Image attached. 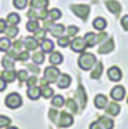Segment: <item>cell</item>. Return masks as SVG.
Masks as SVG:
<instances>
[{
	"mask_svg": "<svg viewBox=\"0 0 128 129\" xmlns=\"http://www.w3.org/2000/svg\"><path fill=\"white\" fill-rule=\"evenodd\" d=\"M95 62H97L95 56L93 53H85V52L82 53V56L78 60L79 67H81L82 69H86V71H87V69H91L95 65Z\"/></svg>",
	"mask_w": 128,
	"mask_h": 129,
	"instance_id": "1",
	"label": "cell"
},
{
	"mask_svg": "<svg viewBox=\"0 0 128 129\" xmlns=\"http://www.w3.org/2000/svg\"><path fill=\"white\" fill-rule=\"evenodd\" d=\"M6 105H7V107H10V109H18L20 105H22V96H20L19 94H16V92L8 94L7 98H6Z\"/></svg>",
	"mask_w": 128,
	"mask_h": 129,
	"instance_id": "2",
	"label": "cell"
},
{
	"mask_svg": "<svg viewBox=\"0 0 128 129\" xmlns=\"http://www.w3.org/2000/svg\"><path fill=\"white\" fill-rule=\"evenodd\" d=\"M59 76H60V71H59L56 67H48V68H45V71H44V79L46 80L48 83L56 82Z\"/></svg>",
	"mask_w": 128,
	"mask_h": 129,
	"instance_id": "3",
	"label": "cell"
},
{
	"mask_svg": "<svg viewBox=\"0 0 128 129\" xmlns=\"http://www.w3.org/2000/svg\"><path fill=\"white\" fill-rule=\"evenodd\" d=\"M71 8H72V11H74L75 15L79 16L82 20H86V19L89 18L90 10H89L87 6H85V4H76V6H72Z\"/></svg>",
	"mask_w": 128,
	"mask_h": 129,
	"instance_id": "4",
	"label": "cell"
},
{
	"mask_svg": "<svg viewBox=\"0 0 128 129\" xmlns=\"http://www.w3.org/2000/svg\"><path fill=\"white\" fill-rule=\"evenodd\" d=\"M70 46H71V49L74 52H76V53H83V50L86 48V42H85L83 38L76 37V38H74V40L71 41Z\"/></svg>",
	"mask_w": 128,
	"mask_h": 129,
	"instance_id": "5",
	"label": "cell"
},
{
	"mask_svg": "<svg viewBox=\"0 0 128 129\" xmlns=\"http://www.w3.org/2000/svg\"><path fill=\"white\" fill-rule=\"evenodd\" d=\"M57 122L61 128H68L72 125V122H74V118H72V116L68 113H61L60 117H59V120H57Z\"/></svg>",
	"mask_w": 128,
	"mask_h": 129,
	"instance_id": "6",
	"label": "cell"
},
{
	"mask_svg": "<svg viewBox=\"0 0 128 129\" xmlns=\"http://www.w3.org/2000/svg\"><path fill=\"white\" fill-rule=\"evenodd\" d=\"M124 95H125V90H124V87H121V86L113 87L112 91H110V96L115 101H121L124 98Z\"/></svg>",
	"mask_w": 128,
	"mask_h": 129,
	"instance_id": "7",
	"label": "cell"
},
{
	"mask_svg": "<svg viewBox=\"0 0 128 129\" xmlns=\"http://www.w3.org/2000/svg\"><path fill=\"white\" fill-rule=\"evenodd\" d=\"M108 78L112 80V82H119V80L123 78V76H121V71H120L117 67L109 68V71H108Z\"/></svg>",
	"mask_w": 128,
	"mask_h": 129,
	"instance_id": "8",
	"label": "cell"
},
{
	"mask_svg": "<svg viewBox=\"0 0 128 129\" xmlns=\"http://www.w3.org/2000/svg\"><path fill=\"white\" fill-rule=\"evenodd\" d=\"M106 8H108L112 14H120V11H121V6H120V3L116 2V0H108V2H106Z\"/></svg>",
	"mask_w": 128,
	"mask_h": 129,
	"instance_id": "9",
	"label": "cell"
},
{
	"mask_svg": "<svg viewBox=\"0 0 128 129\" xmlns=\"http://www.w3.org/2000/svg\"><path fill=\"white\" fill-rule=\"evenodd\" d=\"M23 45H25V48L27 50H34L38 48V41L36 40V38H32V37H27L25 38V41H23Z\"/></svg>",
	"mask_w": 128,
	"mask_h": 129,
	"instance_id": "10",
	"label": "cell"
},
{
	"mask_svg": "<svg viewBox=\"0 0 128 129\" xmlns=\"http://www.w3.org/2000/svg\"><path fill=\"white\" fill-rule=\"evenodd\" d=\"M40 95H41V88L40 87H37V86L29 87V90H27V96H29L30 99L36 101V99L40 98Z\"/></svg>",
	"mask_w": 128,
	"mask_h": 129,
	"instance_id": "11",
	"label": "cell"
},
{
	"mask_svg": "<svg viewBox=\"0 0 128 129\" xmlns=\"http://www.w3.org/2000/svg\"><path fill=\"white\" fill-rule=\"evenodd\" d=\"M94 105H95L97 109H104V107H106V105H108V98H106L105 95H102V94H99V95L95 96Z\"/></svg>",
	"mask_w": 128,
	"mask_h": 129,
	"instance_id": "12",
	"label": "cell"
},
{
	"mask_svg": "<svg viewBox=\"0 0 128 129\" xmlns=\"http://www.w3.org/2000/svg\"><path fill=\"white\" fill-rule=\"evenodd\" d=\"M2 78H3L4 82L12 83L14 80H15V78H16V74L12 71V69H4V71L2 72Z\"/></svg>",
	"mask_w": 128,
	"mask_h": 129,
	"instance_id": "13",
	"label": "cell"
},
{
	"mask_svg": "<svg viewBox=\"0 0 128 129\" xmlns=\"http://www.w3.org/2000/svg\"><path fill=\"white\" fill-rule=\"evenodd\" d=\"M30 6L34 10H45L48 7V0H30Z\"/></svg>",
	"mask_w": 128,
	"mask_h": 129,
	"instance_id": "14",
	"label": "cell"
},
{
	"mask_svg": "<svg viewBox=\"0 0 128 129\" xmlns=\"http://www.w3.org/2000/svg\"><path fill=\"white\" fill-rule=\"evenodd\" d=\"M106 20L102 18V16H98V18H95L94 20H93V27L94 29H97V30H99V31H102L106 27Z\"/></svg>",
	"mask_w": 128,
	"mask_h": 129,
	"instance_id": "15",
	"label": "cell"
},
{
	"mask_svg": "<svg viewBox=\"0 0 128 129\" xmlns=\"http://www.w3.org/2000/svg\"><path fill=\"white\" fill-rule=\"evenodd\" d=\"M20 22V16L16 12H11L7 15V25L10 26H16Z\"/></svg>",
	"mask_w": 128,
	"mask_h": 129,
	"instance_id": "16",
	"label": "cell"
},
{
	"mask_svg": "<svg viewBox=\"0 0 128 129\" xmlns=\"http://www.w3.org/2000/svg\"><path fill=\"white\" fill-rule=\"evenodd\" d=\"M65 31V27L63 25H53L50 27V34L53 37H61Z\"/></svg>",
	"mask_w": 128,
	"mask_h": 129,
	"instance_id": "17",
	"label": "cell"
},
{
	"mask_svg": "<svg viewBox=\"0 0 128 129\" xmlns=\"http://www.w3.org/2000/svg\"><path fill=\"white\" fill-rule=\"evenodd\" d=\"M83 40H85L86 46H87V48H93V46L97 44V36H95L94 33H87V34L85 36Z\"/></svg>",
	"mask_w": 128,
	"mask_h": 129,
	"instance_id": "18",
	"label": "cell"
},
{
	"mask_svg": "<svg viewBox=\"0 0 128 129\" xmlns=\"http://www.w3.org/2000/svg\"><path fill=\"white\" fill-rule=\"evenodd\" d=\"M40 46H41V49H42V52H53L55 44L52 42L50 40H46V38H45V40L41 41Z\"/></svg>",
	"mask_w": 128,
	"mask_h": 129,
	"instance_id": "19",
	"label": "cell"
},
{
	"mask_svg": "<svg viewBox=\"0 0 128 129\" xmlns=\"http://www.w3.org/2000/svg\"><path fill=\"white\" fill-rule=\"evenodd\" d=\"M70 84H71V78L70 76H67V75L60 76V79H59V82H57L59 88H67Z\"/></svg>",
	"mask_w": 128,
	"mask_h": 129,
	"instance_id": "20",
	"label": "cell"
},
{
	"mask_svg": "<svg viewBox=\"0 0 128 129\" xmlns=\"http://www.w3.org/2000/svg\"><path fill=\"white\" fill-rule=\"evenodd\" d=\"M113 50V40H109V41H106V42H104V45L101 48L98 49V53H108V52H112Z\"/></svg>",
	"mask_w": 128,
	"mask_h": 129,
	"instance_id": "21",
	"label": "cell"
},
{
	"mask_svg": "<svg viewBox=\"0 0 128 129\" xmlns=\"http://www.w3.org/2000/svg\"><path fill=\"white\" fill-rule=\"evenodd\" d=\"M49 61H50L53 65L60 64V62L63 61V54L59 53V52H52V54H50V57H49Z\"/></svg>",
	"mask_w": 128,
	"mask_h": 129,
	"instance_id": "22",
	"label": "cell"
},
{
	"mask_svg": "<svg viewBox=\"0 0 128 129\" xmlns=\"http://www.w3.org/2000/svg\"><path fill=\"white\" fill-rule=\"evenodd\" d=\"M11 45H12V44H11V41H10V38H7V37L0 38V50H2V52L10 50Z\"/></svg>",
	"mask_w": 128,
	"mask_h": 129,
	"instance_id": "23",
	"label": "cell"
},
{
	"mask_svg": "<svg viewBox=\"0 0 128 129\" xmlns=\"http://www.w3.org/2000/svg\"><path fill=\"white\" fill-rule=\"evenodd\" d=\"M26 29L29 31H32V33H36V31L40 29L38 20H37V19H30L29 22H27V25H26Z\"/></svg>",
	"mask_w": 128,
	"mask_h": 129,
	"instance_id": "24",
	"label": "cell"
},
{
	"mask_svg": "<svg viewBox=\"0 0 128 129\" xmlns=\"http://www.w3.org/2000/svg\"><path fill=\"white\" fill-rule=\"evenodd\" d=\"M60 18H61V12L59 11L57 8H53V10H50V11H48V19H49L50 22H55V20H57Z\"/></svg>",
	"mask_w": 128,
	"mask_h": 129,
	"instance_id": "25",
	"label": "cell"
},
{
	"mask_svg": "<svg viewBox=\"0 0 128 129\" xmlns=\"http://www.w3.org/2000/svg\"><path fill=\"white\" fill-rule=\"evenodd\" d=\"M106 111H108L110 116H117V114L120 113V106L115 102L108 103V109H106Z\"/></svg>",
	"mask_w": 128,
	"mask_h": 129,
	"instance_id": "26",
	"label": "cell"
},
{
	"mask_svg": "<svg viewBox=\"0 0 128 129\" xmlns=\"http://www.w3.org/2000/svg\"><path fill=\"white\" fill-rule=\"evenodd\" d=\"M40 88H41V94H42L44 98H50V96L53 95V90H52L49 86L42 84V86L40 87Z\"/></svg>",
	"mask_w": 128,
	"mask_h": 129,
	"instance_id": "27",
	"label": "cell"
},
{
	"mask_svg": "<svg viewBox=\"0 0 128 129\" xmlns=\"http://www.w3.org/2000/svg\"><path fill=\"white\" fill-rule=\"evenodd\" d=\"M99 122L104 125L105 129H112L113 128V121L108 117H99Z\"/></svg>",
	"mask_w": 128,
	"mask_h": 129,
	"instance_id": "28",
	"label": "cell"
},
{
	"mask_svg": "<svg viewBox=\"0 0 128 129\" xmlns=\"http://www.w3.org/2000/svg\"><path fill=\"white\" fill-rule=\"evenodd\" d=\"M2 64H3V67H4L6 69H12L14 68V60L10 57V56H7V57L3 58Z\"/></svg>",
	"mask_w": 128,
	"mask_h": 129,
	"instance_id": "29",
	"label": "cell"
},
{
	"mask_svg": "<svg viewBox=\"0 0 128 129\" xmlns=\"http://www.w3.org/2000/svg\"><path fill=\"white\" fill-rule=\"evenodd\" d=\"M4 33L8 36L10 38H14V37H16L18 36V33H19V30H18V27L16 26H10L8 29H6Z\"/></svg>",
	"mask_w": 128,
	"mask_h": 129,
	"instance_id": "30",
	"label": "cell"
},
{
	"mask_svg": "<svg viewBox=\"0 0 128 129\" xmlns=\"http://www.w3.org/2000/svg\"><path fill=\"white\" fill-rule=\"evenodd\" d=\"M52 105H53L55 107H61V106L64 105V96L56 95L53 99H52Z\"/></svg>",
	"mask_w": 128,
	"mask_h": 129,
	"instance_id": "31",
	"label": "cell"
},
{
	"mask_svg": "<svg viewBox=\"0 0 128 129\" xmlns=\"http://www.w3.org/2000/svg\"><path fill=\"white\" fill-rule=\"evenodd\" d=\"M45 60V56L42 54V52H38V53H34L33 54V61L36 64H42Z\"/></svg>",
	"mask_w": 128,
	"mask_h": 129,
	"instance_id": "32",
	"label": "cell"
},
{
	"mask_svg": "<svg viewBox=\"0 0 128 129\" xmlns=\"http://www.w3.org/2000/svg\"><path fill=\"white\" fill-rule=\"evenodd\" d=\"M101 72H102V64L99 62V64H97V68L93 71L91 78H93V79H98L99 76H101Z\"/></svg>",
	"mask_w": 128,
	"mask_h": 129,
	"instance_id": "33",
	"label": "cell"
},
{
	"mask_svg": "<svg viewBox=\"0 0 128 129\" xmlns=\"http://www.w3.org/2000/svg\"><path fill=\"white\" fill-rule=\"evenodd\" d=\"M27 6V0H14V7L18 10H23Z\"/></svg>",
	"mask_w": 128,
	"mask_h": 129,
	"instance_id": "34",
	"label": "cell"
},
{
	"mask_svg": "<svg viewBox=\"0 0 128 129\" xmlns=\"http://www.w3.org/2000/svg\"><path fill=\"white\" fill-rule=\"evenodd\" d=\"M57 44L60 45L61 48H67L68 45H70V40H68V37H59V41H57Z\"/></svg>",
	"mask_w": 128,
	"mask_h": 129,
	"instance_id": "35",
	"label": "cell"
},
{
	"mask_svg": "<svg viewBox=\"0 0 128 129\" xmlns=\"http://www.w3.org/2000/svg\"><path fill=\"white\" fill-rule=\"evenodd\" d=\"M16 78L19 79V82H26L27 79H29V76H27V72L25 71V69H22V71H19L18 74H16Z\"/></svg>",
	"mask_w": 128,
	"mask_h": 129,
	"instance_id": "36",
	"label": "cell"
},
{
	"mask_svg": "<svg viewBox=\"0 0 128 129\" xmlns=\"http://www.w3.org/2000/svg\"><path fill=\"white\" fill-rule=\"evenodd\" d=\"M11 124V120L6 116H0V128H4V126H8Z\"/></svg>",
	"mask_w": 128,
	"mask_h": 129,
	"instance_id": "37",
	"label": "cell"
},
{
	"mask_svg": "<svg viewBox=\"0 0 128 129\" xmlns=\"http://www.w3.org/2000/svg\"><path fill=\"white\" fill-rule=\"evenodd\" d=\"M121 26L125 31H128V15H124L121 18Z\"/></svg>",
	"mask_w": 128,
	"mask_h": 129,
	"instance_id": "38",
	"label": "cell"
},
{
	"mask_svg": "<svg viewBox=\"0 0 128 129\" xmlns=\"http://www.w3.org/2000/svg\"><path fill=\"white\" fill-rule=\"evenodd\" d=\"M79 31V29L78 27H75V26H70L67 29V33H68V36H75V34H76Z\"/></svg>",
	"mask_w": 128,
	"mask_h": 129,
	"instance_id": "39",
	"label": "cell"
},
{
	"mask_svg": "<svg viewBox=\"0 0 128 129\" xmlns=\"http://www.w3.org/2000/svg\"><path fill=\"white\" fill-rule=\"evenodd\" d=\"M90 129H105V128H104V125L99 121H97V122H93L90 125Z\"/></svg>",
	"mask_w": 128,
	"mask_h": 129,
	"instance_id": "40",
	"label": "cell"
},
{
	"mask_svg": "<svg viewBox=\"0 0 128 129\" xmlns=\"http://www.w3.org/2000/svg\"><path fill=\"white\" fill-rule=\"evenodd\" d=\"M6 29H7V20L0 19V33H4Z\"/></svg>",
	"mask_w": 128,
	"mask_h": 129,
	"instance_id": "41",
	"label": "cell"
},
{
	"mask_svg": "<svg viewBox=\"0 0 128 129\" xmlns=\"http://www.w3.org/2000/svg\"><path fill=\"white\" fill-rule=\"evenodd\" d=\"M18 54H19L18 58L22 60V61H26L27 58H29V53H27V52H22V53H18Z\"/></svg>",
	"mask_w": 128,
	"mask_h": 129,
	"instance_id": "42",
	"label": "cell"
},
{
	"mask_svg": "<svg viewBox=\"0 0 128 129\" xmlns=\"http://www.w3.org/2000/svg\"><path fill=\"white\" fill-rule=\"evenodd\" d=\"M26 82H27V86H29V87H32V86H34V84H36V82H37V78H34V76H33V78H29V79L26 80Z\"/></svg>",
	"mask_w": 128,
	"mask_h": 129,
	"instance_id": "43",
	"label": "cell"
},
{
	"mask_svg": "<svg viewBox=\"0 0 128 129\" xmlns=\"http://www.w3.org/2000/svg\"><path fill=\"white\" fill-rule=\"evenodd\" d=\"M4 88H6V82L3 80L2 76H0V91H4Z\"/></svg>",
	"mask_w": 128,
	"mask_h": 129,
	"instance_id": "44",
	"label": "cell"
},
{
	"mask_svg": "<svg viewBox=\"0 0 128 129\" xmlns=\"http://www.w3.org/2000/svg\"><path fill=\"white\" fill-rule=\"evenodd\" d=\"M7 129H18V128H15V126H8Z\"/></svg>",
	"mask_w": 128,
	"mask_h": 129,
	"instance_id": "45",
	"label": "cell"
},
{
	"mask_svg": "<svg viewBox=\"0 0 128 129\" xmlns=\"http://www.w3.org/2000/svg\"><path fill=\"white\" fill-rule=\"evenodd\" d=\"M127 101H128V99H127Z\"/></svg>",
	"mask_w": 128,
	"mask_h": 129,
	"instance_id": "46",
	"label": "cell"
}]
</instances>
